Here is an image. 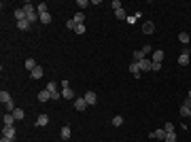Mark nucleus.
Segmentation results:
<instances>
[{
	"label": "nucleus",
	"instance_id": "nucleus-11",
	"mask_svg": "<svg viewBox=\"0 0 191 142\" xmlns=\"http://www.w3.org/2000/svg\"><path fill=\"white\" fill-rule=\"evenodd\" d=\"M130 72H132L134 76H140V64H138V62H132V64H130Z\"/></svg>",
	"mask_w": 191,
	"mask_h": 142
},
{
	"label": "nucleus",
	"instance_id": "nucleus-27",
	"mask_svg": "<svg viewBox=\"0 0 191 142\" xmlns=\"http://www.w3.org/2000/svg\"><path fill=\"white\" fill-rule=\"evenodd\" d=\"M41 23H51V13H43L41 15Z\"/></svg>",
	"mask_w": 191,
	"mask_h": 142
},
{
	"label": "nucleus",
	"instance_id": "nucleus-1",
	"mask_svg": "<svg viewBox=\"0 0 191 142\" xmlns=\"http://www.w3.org/2000/svg\"><path fill=\"white\" fill-rule=\"evenodd\" d=\"M74 108L83 112V110H87V108H89V104L85 102V98H74Z\"/></svg>",
	"mask_w": 191,
	"mask_h": 142
},
{
	"label": "nucleus",
	"instance_id": "nucleus-6",
	"mask_svg": "<svg viewBox=\"0 0 191 142\" xmlns=\"http://www.w3.org/2000/svg\"><path fill=\"white\" fill-rule=\"evenodd\" d=\"M189 59H191V53H189V51H183V53L178 55V64H181V66H187V64H189Z\"/></svg>",
	"mask_w": 191,
	"mask_h": 142
},
{
	"label": "nucleus",
	"instance_id": "nucleus-33",
	"mask_svg": "<svg viewBox=\"0 0 191 142\" xmlns=\"http://www.w3.org/2000/svg\"><path fill=\"white\" fill-rule=\"evenodd\" d=\"M74 32H77V34H85V26H83V23H79V26L74 28Z\"/></svg>",
	"mask_w": 191,
	"mask_h": 142
},
{
	"label": "nucleus",
	"instance_id": "nucleus-14",
	"mask_svg": "<svg viewBox=\"0 0 191 142\" xmlns=\"http://www.w3.org/2000/svg\"><path fill=\"white\" fill-rule=\"evenodd\" d=\"M62 98L64 100H74V91L70 87H66V89H62Z\"/></svg>",
	"mask_w": 191,
	"mask_h": 142
},
{
	"label": "nucleus",
	"instance_id": "nucleus-16",
	"mask_svg": "<svg viewBox=\"0 0 191 142\" xmlns=\"http://www.w3.org/2000/svg\"><path fill=\"white\" fill-rule=\"evenodd\" d=\"M30 26H32V23H30L28 19H21V21H17V28H19L21 32H26V30H30Z\"/></svg>",
	"mask_w": 191,
	"mask_h": 142
},
{
	"label": "nucleus",
	"instance_id": "nucleus-5",
	"mask_svg": "<svg viewBox=\"0 0 191 142\" xmlns=\"http://www.w3.org/2000/svg\"><path fill=\"white\" fill-rule=\"evenodd\" d=\"M161 59H164V51H161V49H155L151 62H153V64H161Z\"/></svg>",
	"mask_w": 191,
	"mask_h": 142
},
{
	"label": "nucleus",
	"instance_id": "nucleus-26",
	"mask_svg": "<svg viewBox=\"0 0 191 142\" xmlns=\"http://www.w3.org/2000/svg\"><path fill=\"white\" fill-rule=\"evenodd\" d=\"M113 125H115V127H119V125H123V117H121V115H117V117H113Z\"/></svg>",
	"mask_w": 191,
	"mask_h": 142
},
{
	"label": "nucleus",
	"instance_id": "nucleus-38",
	"mask_svg": "<svg viewBox=\"0 0 191 142\" xmlns=\"http://www.w3.org/2000/svg\"><path fill=\"white\" fill-rule=\"evenodd\" d=\"M0 142H13V140H11V138H4V136H2V140H0Z\"/></svg>",
	"mask_w": 191,
	"mask_h": 142
},
{
	"label": "nucleus",
	"instance_id": "nucleus-12",
	"mask_svg": "<svg viewBox=\"0 0 191 142\" xmlns=\"http://www.w3.org/2000/svg\"><path fill=\"white\" fill-rule=\"evenodd\" d=\"M2 123H4V125H13V123H15V117H13V112H4V117H2Z\"/></svg>",
	"mask_w": 191,
	"mask_h": 142
},
{
	"label": "nucleus",
	"instance_id": "nucleus-34",
	"mask_svg": "<svg viewBox=\"0 0 191 142\" xmlns=\"http://www.w3.org/2000/svg\"><path fill=\"white\" fill-rule=\"evenodd\" d=\"M166 142H176V134H166Z\"/></svg>",
	"mask_w": 191,
	"mask_h": 142
},
{
	"label": "nucleus",
	"instance_id": "nucleus-29",
	"mask_svg": "<svg viewBox=\"0 0 191 142\" xmlns=\"http://www.w3.org/2000/svg\"><path fill=\"white\" fill-rule=\"evenodd\" d=\"M132 57H134V62H140V59H144V53H142V51H134Z\"/></svg>",
	"mask_w": 191,
	"mask_h": 142
},
{
	"label": "nucleus",
	"instance_id": "nucleus-13",
	"mask_svg": "<svg viewBox=\"0 0 191 142\" xmlns=\"http://www.w3.org/2000/svg\"><path fill=\"white\" fill-rule=\"evenodd\" d=\"M49 123V115H38V119H36V125L38 127H45Z\"/></svg>",
	"mask_w": 191,
	"mask_h": 142
},
{
	"label": "nucleus",
	"instance_id": "nucleus-17",
	"mask_svg": "<svg viewBox=\"0 0 191 142\" xmlns=\"http://www.w3.org/2000/svg\"><path fill=\"white\" fill-rule=\"evenodd\" d=\"M30 76H32V79H43V68H41V66H36V68L30 72Z\"/></svg>",
	"mask_w": 191,
	"mask_h": 142
},
{
	"label": "nucleus",
	"instance_id": "nucleus-3",
	"mask_svg": "<svg viewBox=\"0 0 191 142\" xmlns=\"http://www.w3.org/2000/svg\"><path fill=\"white\" fill-rule=\"evenodd\" d=\"M83 98H85V102H87L89 106H94L96 102H98V94H96V91H87V94L83 95Z\"/></svg>",
	"mask_w": 191,
	"mask_h": 142
},
{
	"label": "nucleus",
	"instance_id": "nucleus-7",
	"mask_svg": "<svg viewBox=\"0 0 191 142\" xmlns=\"http://www.w3.org/2000/svg\"><path fill=\"white\" fill-rule=\"evenodd\" d=\"M59 136H62V140H70V136H72L70 125H64V127H62V132H59Z\"/></svg>",
	"mask_w": 191,
	"mask_h": 142
},
{
	"label": "nucleus",
	"instance_id": "nucleus-22",
	"mask_svg": "<svg viewBox=\"0 0 191 142\" xmlns=\"http://www.w3.org/2000/svg\"><path fill=\"white\" fill-rule=\"evenodd\" d=\"M36 13H38V15H43V13H49V11H47V2H38V6H36Z\"/></svg>",
	"mask_w": 191,
	"mask_h": 142
},
{
	"label": "nucleus",
	"instance_id": "nucleus-18",
	"mask_svg": "<svg viewBox=\"0 0 191 142\" xmlns=\"http://www.w3.org/2000/svg\"><path fill=\"white\" fill-rule=\"evenodd\" d=\"M13 117H15V121H23V117H26V112H23L21 108H15V110H13Z\"/></svg>",
	"mask_w": 191,
	"mask_h": 142
},
{
	"label": "nucleus",
	"instance_id": "nucleus-35",
	"mask_svg": "<svg viewBox=\"0 0 191 142\" xmlns=\"http://www.w3.org/2000/svg\"><path fill=\"white\" fill-rule=\"evenodd\" d=\"M77 6H81V9H85V6H89V2H87V0H77Z\"/></svg>",
	"mask_w": 191,
	"mask_h": 142
},
{
	"label": "nucleus",
	"instance_id": "nucleus-23",
	"mask_svg": "<svg viewBox=\"0 0 191 142\" xmlns=\"http://www.w3.org/2000/svg\"><path fill=\"white\" fill-rule=\"evenodd\" d=\"M72 21H74L77 26H79V23H83V21H85V15H83V13H77V15L72 17Z\"/></svg>",
	"mask_w": 191,
	"mask_h": 142
},
{
	"label": "nucleus",
	"instance_id": "nucleus-39",
	"mask_svg": "<svg viewBox=\"0 0 191 142\" xmlns=\"http://www.w3.org/2000/svg\"><path fill=\"white\" fill-rule=\"evenodd\" d=\"M187 98H189V100H191V91H189V94H187Z\"/></svg>",
	"mask_w": 191,
	"mask_h": 142
},
{
	"label": "nucleus",
	"instance_id": "nucleus-20",
	"mask_svg": "<svg viewBox=\"0 0 191 142\" xmlns=\"http://www.w3.org/2000/svg\"><path fill=\"white\" fill-rule=\"evenodd\" d=\"M11 100H13V98H11L9 91H4V89L0 91V102H2V104H6V102H11Z\"/></svg>",
	"mask_w": 191,
	"mask_h": 142
},
{
	"label": "nucleus",
	"instance_id": "nucleus-28",
	"mask_svg": "<svg viewBox=\"0 0 191 142\" xmlns=\"http://www.w3.org/2000/svg\"><path fill=\"white\" fill-rule=\"evenodd\" d=\"M4 110H6V112H13V110H15V102H13V100L6 102V104H4Z\"/></svg>",
	"mask_w": 191,
	"mask_h": 142
},
{
	"label": "nucleus",
	"instance_id": "nucleus-10",
	"mask_svg": "<svg viewBox=\"0 0 191 142\" xmlns=\"http://www.w3.org/2000/svg\"><path fill=\"white\" fill-rule=\"evenodd\" d=\"M36 66H38V64H36V59H34V57H28V59H26V70H28V72H32Z\"/></svg>",
	"mask_w": 191,
	"mask_h": 142
},
{
	"label": "nucleus",
	"instance_id": "nucleus-36",
	"mask_svg": "<svg viewBox=\"0 0 191 142\" xmlns=\"http://www.w3.org/2000/svg\"><path fill=\"white\" fill-rule=\"evenodd\" d=\"M140 51H142L144 55H146V53H153V49H151V45H144V47L140 49Z\"/></svg>",
	"mask_w": 191,
	"mask_h": 142
},
{
	"label": "nucleus",
	"instance_id": "nucleus-37",
	"mask_svg": "<svg viewBox=\"0 0 191 142\" xmlns=\"http://www.w3.org/2000/svg\"><path fill=\"white\" fill-rule=\"evenodd\" d=\"M66 28H68V30H74V28H77V23H74V21H72V19H70V21H68V23H66Z\"/></svg>",
	"mask_w": 191,
	"mask_h": 142
},
{
	"label": "nucleus",
	"instance_id": "nucleus-4",
	"mask_svg": "<svg viewBox=\"0 0 191 142\" xmlns=\"http://www.w3.org/2000/svg\"><path fill=\"white\" fill-rule=\"evenodd\" d=\"M138 64H140V70H144V72H149V70H153V62H151L149 57H144V59H140Z\"/></svg>",
	"mask_w": 191,
	"mask_h": 142
},
{
	"label": "nucleus",
	"instance_id": "nucleus-32",
	"mask_svg": "<svg viewBox=\"0 0 191 142\" xmlns=\"http://www.w3.org/2000/svg\"><path fill=\"white\" fill-rule=\"evenodd\" d=\"M110 6H113V9H115V11H119V9H123V6H121V2H119V0H113V2H110Z\"/></svg>",
	"mask_w": 191,
	"mask_h": 142
},
{
	"label": "nucleus",
	"instance_id": "nucleus-2",
	"mask_svg": "<svg viewBox=\"0 0 191 142\" xmlns=\"http://www.w3.org/2000/svg\"><path fill=\"white\" fill-rule=\"evenodd\" d=\"M2 136L15 140V127H13V125H4V127H2Z\"/></svg>",
	"mask_w": 191,
	"mask_h": 142
},
{
	"label": "nucleus",
	"instance_id": "nucleus-31",
	"mask_svg": "<svg viewBox=\"0 0 191 142\" xmlns=\"http://www.w3.org/2000/svg\"><path fill=\"white\" fill-rule=\"evenodd\" d=\"M164 130H166V134H174V123H166Z\"/></svg>",
	"mask_w": 191,
	"mask_h": 142
},
{
	"label": "nucleus",
	"instance_id": "nucleus-19",
	"mask_svg": "<svg viewBox=\"0 0 191 142\" xmlns=\"http://www.w3.org/2000/svg\"><path fill=\"white\" fill-rule=\"evenodd\" d=\"M51 100V94H49L47 89L45 91H38V102H49Z\"/></svg>",
	"mask_w": 191,
	"mask_h": 142
},
{
	"label": "nucleus",
	"instance_id": "nucleus-25",
	"mask_svg": "<svg viewBox=\"0 0 191 142\" xmlns=\"http://www.w3.org/2000/svg\"><path fill=\"white\" fill-rule=\"evenodd\" d=\"M178 41H181L183 45H187V43H189V34H187V32H181V34H178Z\"/></svg>",
	"mask_w": 191,
	"mask_h": 142
},
{
	"label": "nucleus",
	"instance_id": "nucleus-30",
	"mask_svg": "<svg viewBox=\"0 0 191 142\" xmlns=\"http://www.w3.org/2000/svg\"><path fill=\"white\" fill-rule=\"evenodd\" d=\"M115 15H117V19H128V15H125V11H123V9L115 11Z\"/></svg>",
	"mask_w": 191,
	"mask_h": 142
},
{
	"label": "nucleus",
	"instance_id": "nucleus-15",
	"mask_svg": "<svg viewBox=\"0 0 191 142\" xmlns=\"http://www.w3.org/2000/svg\"><path fill=\"white\" fill-rule=\"evenodd\" d=\"M15 19H17V21H21V19H28V13H26L23 9H15Z\"/></svg>",
	"mask_w": 191,
	"mask_h": 142
},
{
	"label": "nucleus",
	"instance_id": "nucleus-9",
	"mask_svg": "<svg viewBox=\"0 0 191 142\" xmlns=\"http://www.w3.org/2000/svg\"><path fill=\"white\" fill-rule=\"evenodd\" d=\"M142 32H144V34H153V32H155V23H153V21L142 23Z\"/></svg>",
	"mask_w": 191,
	"mask_h": 142
},
{
	"label": "nucleus",
	"instance_id": "nucleus-8",
	"mask_svg": "<svg viewBox=\"0 0 191 142\" xmlns=\"http://www.w3.org/2000/svg\"><path fill=\"white\" fill-rule=\"evenodd\" d=\"M149 138H157V140H166V130L161 127V130H157V132H151V134H149Z\"/></svg>",
	"mask_w": 191,
	"mask_h": 142
},
{
	"label": "nucleus",
	"instance_id": "nucleus-21",
	"mask_svg": "<svg viewBox=\"0 0 191 142\" xmlns=\"http://www.w3.org/2000/svg\"><path fill=\"white\" fill-rule=\"evenodd\" d=\"M21 9H23V11H26V13H28V15H30V13H36V6H34V4H32V2H26V4H23V6H21Z\"/></svg>",
	"mask_w": 191,
	"mask_h": 142
},
{
	"label": "nucleus",
	"instance_id": "nucleus-24",
	"mask_svg": "<svg viewBox=\"0 0 191 142\" xmlns=\"http://www.w3.org/2000/svg\"><path fill=\"white\" fill-rule=\"evenodd\" d=\"M181 115H183V117H191V106H185V104H183V106H181Z\"/></svg>",
	"mask_w": 191,
	"mask_h": 142
}]
</instances>
